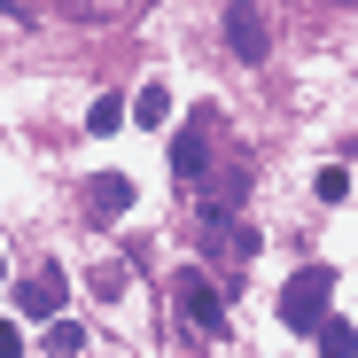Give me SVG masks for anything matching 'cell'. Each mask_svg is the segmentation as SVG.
<instances>
[{"mask_svg":"<svg viewBox=\"0 0 358 358\" xmlns=\"http://www.w3.org/2000/svg\"><path fill=\"white\" fill-rule=\"evenodd\" d=\"M210 141H218V117H210V109H195L187 125L171 133V179H187V187H195V179L218 164V148H210Z\"/></svg>","mask_w":358,"mask_h":358,"instance_id":"1","label":"cell"},{"mask_svg":"<svg viewBox=\"0 0 358 358\" xmlns=\"http://www.w3.org/2000/svg\"><path fill=\"white\" fill-rule=\"evenodd\" d=\"M327 280H335L327 265H304V273L280 288V320H288V327H320V320H327Z\"/></svg>","mask_w":358,"mask_h":358,"instance_id":"2","label":"cell"},{"mask_svg":"<svg viewBox=\"0 0 358 358\" xmlns=\"http://www.w3.org/2000/svg\"><path fill=\"white\" fill-rule=\"evenodd\" d=\"M179 312H187V327H195L203 343L226 335V304H218V288H210L203 273H179Z\"/></svg>","mask_w":358,"mask_h":358,"instance_id":"3","label":"cell"},{"mask_svg":"<svg viewBox=\"0 0 358 358\" xmlns=\"http://www.w3.org/2000/svg\"><path fill=\"white\" fill-rule=\"evenodd\" d=\"M125 210H133V179H125V171H94V179H86V218H94V226H117Z\"/></svg>","mask_w":358,"mask_h":358,"instance_id":"4","label":"cell"},{"mask_svg":"<svg viewBox=\"0 0 358 358\" xmlns=\"http://www.w3.org/2000/svg\"><path fill=\"white\" fill-rule=\"evenodd\" d=\"M226 47L242 55V63H265V16H257V0H234L226 8Z\"/></svg>","mask_w":358,"mask_h":358,"instance_id":"5","label":"cell"},{"mask_svg":"<svg viewBox=\"0 0 358 358\" xmlns=\"http://www.w3.org/2000/svg\"><path fill=\"white\" fill-rule=\"evenodd\" d=\"M16 304H24L31 320H55V312H63V273H55V265H47V273H31V280L16 288Z\"/></svg>","mask_w":358,"mask_h":358,"instance_id":"6","label":"cell"},{"mask_svg":"<svg viewBox=\"0 0 358 358\" xmlns=\"http://www.w3.org/2000/svg\"><path fill=\"white\" fill-rule=\"evenodd\" d=\"M312 343H320V358H358V327H350V320H335V312L312 327Z\"/></svg>","mask_w":358,"mask_h":358,"instance_id":"7","label":"cell"},{"mask_svg":"<svg viewBox=\"0 0 358 358\" xmlns=\"http://www.w3.org/2000/svg\"><path fill=\"white\" fill-rule=\"evenodd\" d=\"M117 125H125V101H117V94H101V101L86 109V133H117Z\"/></svg>","mask_w":358,"mask_h":358,"instance_id":"8","label":"cell"},{"mask_svg":"<svg viewBox=\"0 0 358 358\" xmlns=\"http://www.w3.org/2000/svg\"><path fill=\"white\" fill-rule=\"evenodd\" d=\"M47 350H55V358H78V350H86L78 320H55V327H47Z\"/></svg>","mask_w":358,"mask_h":358,"instance_id":"9","label":"cell"},{"mask_svg":"<svg viewBox=\"0 0 358 358\" xmlns=\"http://www.w3.org/2000/svg\"><path fill=\"white\" fill-rule=\"evenodd\" d=\"M133 117H141V125H164V117H171V94H164V86H141Z\"/></svg>","mask_w":358,"mask_h":358,"instance_id":"10","label":"cell"},{"mask_svg":"<svg viewBox=\"0 0 358 358\" xmlns=\"http://www.w3.org/2000/svg\"><path fill=\"white\" fill-rule=\"evenodd\" d=\"M312 195H320V203H343V195H350V171H335V164H327V171L312 179Z\"/></svg>","mask_w":358,"mask_h":358,"instance_id":"11","label":"cell"},{"mask_svg":"<svg viewBox=\"0 0 358 358\" xmlns=\"http://www.w3.org/2000/svg\"><path fill=\"white\" fill-rule=\"evenodd\" d=\"M94 296H109V304H117V296H125V265H101V273H94Z\"/></svg>","mask_w":358,"mask_h":358,"instance_id":"12","label":"cell"},{"mask_svg":"<svg viewBox=\"0 0 358 358\" xmlns=\"http://www.w3.org/2000/svg\"><path fill=\"white\" fill-rule=\"evenodd\" d=\"M0 358H24V335H16V320H0Z\"/></svg>","mask_w":358,"mask_h":358,"instance_id":"13","label":"cell"},{"mask_svg":"<svg viewBox=\"0 0 358 358\" xmlns=\"http://www.w3.org/2000/svg\"><path fill=\"white\" fill-rule=\"evenodd\" d=\"M0 280H8V265H0Z\"/></svg>","mask_w":358,"mask_h":358,"instance_id":"14","label":"cell"},{"mask_svg":"<svg viewBox=\"0 0 358 358\" xmlns=\"http://www.w3.org/2000/svg\"><path fill=\"white\" fill-rule=\"evenodd\" d=\"M343 8H358V0H343Z\"/></svg>","mask_w":358,"mask_h":358,"instance_id":"15","label":"cell"}]
</instances>
